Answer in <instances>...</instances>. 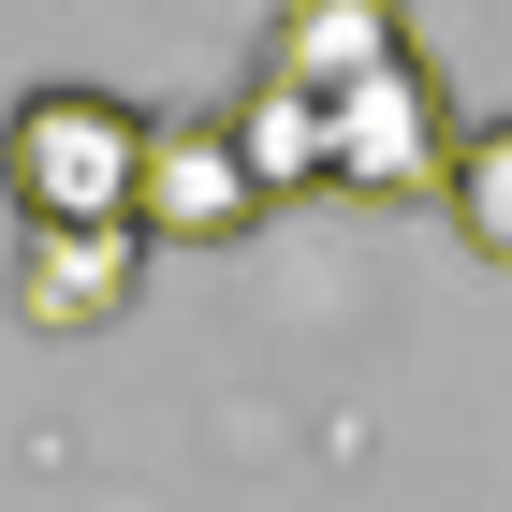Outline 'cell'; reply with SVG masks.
<instances>
[{"mask_svg": "<svg viewBox=\"0 0 512 512\" xmlns=\"http://www.w3.org/2000/svg\"><path fill=\"white\" fill-rule=\"evenodd\" d=\"M0 191H15L30 235H132V191H147V103L44 74L30 103L0 118Z\"/></svg>", "mask_w": 512, "mask_h": 512, "instance_id": "6da1fadb", "label": "cell"}, {"mask_svg": "<svg viewBox=\"0 0 512 512\" xmlns=\"http://www.w3.org/2000/svg\"><path fill=\"white\" fill-rule=\"evenodd\" d=\"M337 118V147H322V191H352V205H410L454 176V118H439V74H425V44L395 59V74H366L352 103H322Z\"/></svg>", "mask_w": 512, "mask_h": 512, "instance_id": "7a4b0ae2", "label": "cell"}, {"mask_svg": "<svg viewBox=\"0 0 512 512\" xmlns=\"http://www.w3.org/2000/svg\"><path fill=\"white\" fill-rule=\"evenodd\" d=\"M249 220H264V191H249V161L220 118H147V191H132V235L147 249H235Z\"/></svg>", "mask_w": 512, "mask_h": 512, "instance_id": "3957f363", "label": "cell"}, {"mask_svg": "<svg viewBox=\"0 0 512 512\" xmlns=\"http://www.w3.org/2000/svg\"><path fill=\"white\" fill-rule=\"evenodd\" d=\"M395 59H410V15L395 0H278V30H264V74L308 88V103H352Z\"/></svg>", "mask_w": 512, "mask_h": 512, "instance_id": "277c9868", "label": "cell"}, {"mask_svg": "<svg viewBox=\"0 0 512 512\" xmlns=\"http://www.w3.org/2000/svg\"><path fill=\"white\" fill-rule=\"evenodd\" d=\"M132 264H147V235H15V322L88 337V322L132 308Z\"/></svg>", "mask_w": 512, "mask_h": 512, "instance_id": "5b68a950", "label": "cell"}, {"mask_svg": "<svg viewBox=\"0 0 512 512\" xmlns=\"http://www.w3.org/2000/svg\"><path fill=\"white\" fill-rule=\"evenodd\" d=\"M220 132H235V161H249V191H264V205L322 191V147H337V118H322L308 88H278V74H249L235 103H220Z\"/></svg>", "mask_w": 512, "mask_h": 512, "instance_id": "8992f818", "label": "cell"}, {"mask_svg": "<svg viewBox=\"0 0 512 512\" xmlns=\"http://www.w3.org/2000/svg\"><path fill=\"white\" fill-rule=\"evenodd\" d=\"M439 205H454V235H469L483 264H512V118L454 132V176H439Z\"/></svg>", "mask_w": 512, "mask_h": 512, "instance_id": "52a82bcc", "label": "cell"}]
</instances>
